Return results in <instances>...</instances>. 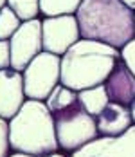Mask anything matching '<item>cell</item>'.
Returning <instances> with one entry per match:
<instances>
[{
    "mask_svg": "<svg viewBox=\"0 0 135 157\" xmlns=\"http://www.w3.org/2000/svg\"><path fill=\"white\" fill-rule=\"evenodd\" d=\"M25 101L24 74L11 67L0 69V117L11 119Z\"/></svg>",
    "mask_w": 135,
    "mask_h": 157,
    "instance_id": "cell-9",
    "label": "cell"
},
{
    "mask_svg": "<svg viewBox=\"0 0 135 157\" xmlns=\"http://www.w3.org/2000/svg\"><path fill=\"white\" fill-rule=\"evenodd\" d=\"M77 101H79L77 90H72V89L65 87L63 83H58V85L52 89V92L49 94V98L45 99V105L49 107L51 114H56V112L67 109V107L74 105Z\"/></svg>",
    "mask_w": 135,
    "mask_h": 157,
    "instance_id": "cell-13",
    "label": "cell"
},
{
    "mask_svg": "<svg viewBox=\"0 0 135 157\" xmlns=\"http://www.w3.org/2000/svg\"><path fill=\"white\" fill-rule=\"evenodd\" d=\"M9 157H65L60 152H54V154H49V155H32V154H24V152H15Z\"/></svg>",
    "mask_w": 135,
    "mask_h": 157,
    "instance_id": "cell-20",
    "label": "cell"
},
{
    "mask_svg": "<svg viewBox=\"0 0 135 157\" xmlns=\"http://www.w3.org/2000/svg\"><path fill=\"white\" fill-rule=\"evenodd\" d=\"M77 96H79V103L83 105V109L87 110L88 114H92L94 117L110 103L108 94H106V89H105L103 83L101 85H96V87H90V89L77 90Z\"/></svg>",
    "mask_w": 135,
    "mask_h": 157,
    "instance_id": "cell-12",
    "label": "cell"
},
{
    "mask_svg": "<svg viewBox=\"0 0 135 157\" xmlns=\"http://www.w3.org/2000/svg\"><path fill=\"white\" fill-rule=\"evenodd\" d=\"M7 6L20 16L22 22L40 15V0H7Z\"/></svg>",
    "mask_w": 135,
    "mask_h": 157,
    "instance_id": "cell-16",
    "label": "cell"
},
{
    "mask_svg": "<svg viewBox=\"0 0 135 157\" xmlns=\"http://www.w3.org/2000/svg\"><path fill=\"white\" fill-rule=\"evenodd\" d=\"M79 38H81V33H79L76 15L45 16L42 20L43 51H49V52H54V54L61 56Z\"/></svg>",
    "mask_w": 135,
    "mask_h": 157,
    "instance_id": "cell-7",
    "label": "cell"
},
{
    "mask_svg": "<svg viewBox=\"0 0 135 157\" xmlns=\"http://www.w3.org/2000/svg\"><path fill=\"white\" fill-rule=\"evenodd\" d=\"M119 58V49L103 42L79 38L72 47L61 54L60 83L72 90L101 85L106 81Z\"/></svg>",
    "mask_w": 135,
    "mask_h": 157,
    "instance_id": "cell-2",
    "label": "cell"
},
{
    "mask_svg": "<svg viewBox=\"0 0 135 157\" xmlns=\"http://www.w3.org/2000/svg\"><path fill=\"white\" fill-rule=\"evenodd\" d=\"M70 157H135V125L115 137L97 136Z\"/></svg>",
    "mask_w": 135,
    "mask_h": 157,
    "instance_id": "cell-8",
    "label": "cell"
},
{
    "mask_svg": "<svg viewBox=\"0 0 135 157\" xmlns=\"http://www.w3.org/2000/svg\"><path fill=\"white\" fill-rule=\"evenodd\" d=\"M52 116H54L56 137L60 143V148L70 154L99 136L96 117L83 109L79 101Z\"/></svg>",
    "mask_w": 135,
    "mask_h": 157,
    "instance_id": "cell-4",
    "label": "cell"
},
{
    "mask_svg": "<svg viewBox=\"0 0 135 157\" xmlns=\"http://www.w3.org/2000/svg\"><path fill=\"white\" fill-rule=\"evenodd\" d=\"M9 123L7 119L0 117V157H9Z\"/></svg>",
    "mask_w": 135,
    "mask_h": 157,
    "instance_id": "cell-17",
    "label": "cell"
},
{
    "mask_svg": "<svg viewBox=\"0 0 135 157\" xmlns=\"http://www.w3.org/2000/svg\"><path fill=\"white\" fill-rule=\"evenodd\" d=\"M11 44V69L24 72L29 62L43 51L42 40V20H24L16 33L9 38Z\"/></svg>",
    "mask_w": 135,
    "mask_h": 157,
    "instance_id": "cell-6",
    "label": "cell"
},
{
    "mask_svg": "<svg viewBox=\"0 0 135 157\" xmlns=\"http://www.w3.org/2000/svg\"><path fill=\"white\" fill-rule=\"evenodd\" d=\"M22 74L25 98L45 101L52 92V89L60 83L61 56L49 51H42L31 60Z\"/></svg>",
    "mask_w": 135,
    "mask_h": 157,
    "instance_id": "cell-5",
    "label": "cell"
},
{
    "mask_svg": "<svg viewBox=\"0 0 135 157\" xmlns=\"http://www.w3.org/2000/svg\"><path fill=\"white\" fill-rule=\"evenodd\" d=\"M121 58H122V62L128 65V69L135 74V36L126 45L121 47Z\"/></svg>",
    "mask_w": 135,
    "mask_h": 157,
    "instance_id": "cell-18",
    "label": "cell"
},
{
    "mask_svg": "<svg viewBox=\"0 0 135 157\" xmlns=\"http://www.w3.org/2000/svg\"><path fill=\"white\" fill-rule=\"evenodd\" d=\"M106 89L108 99L114 103L128 105L133 101L135 98V74L128 69V65L122 62V58L117 60L114 65L112 72L108 74L106 81L103 83Z\"/></svg>",
    "mask_w": 135,
    "mask_h": 157,
    "instance_id": "cell-10",
    "label": "cell"
},
{
    "mask_svg": "<svg viewBox=\"0 0 135 157\" xmlns=\"http://www.w3.org/2000/svg\"><path fill=\"white\" fill-rule=\"evenodd\" d=\"M122 2H124V4H126L128 7H132V9L135 11V0H122Z\"/></svg>",
    "mask_w": 135,
    "mask_h": 157,
    "instance_id": "cell-22",
    "label": "cell"
},
{
    "mask_svg": "<svg viewBox=\"0 0 135 157\" xmlns=\"http://www.w3.org/2000/svg\"><path fill=\"white\" fill-rule=\"evenodd\" d=\"M4 6H7V0H0V9H2Z\"/></svg>",
    "mask_w": 135,
    "mask_h": 157,
    "instance_id": "cell-23",
    "label": "cell"
},
{
    "mask_svg": "<svg viewBox=\"0 0 135 157\" xmlns=\"http://www.w3.org/2000/svg\"><path fill=\"white\" fill-rule=\"evenodd\" d=\"M81 0H40V13L43 16L74 15Z\"/></svg>",
    "mask_w": 135,
    "mask_h": 157,
    "instance_id": "cell-14",
    "label": "cell"
},
{
    "mask_svg": "<svg viewBox=\"0 0 135 157\" xmlns=\"http://www.w3.org/2000/svg\"><path fill=\"white\" fill-rule=\"evenodd\" d=\"M7 123L11 150L32 155H49L58 152L60 143L56 137L54 116L45 101L27 98Z\"/></svg>",
    "mask_w": 135,
    "mask_h": 157,
    "instance_id": "cell-3",
    "label": "cell"
},
{
    "mask_svg": "<svg viewBox=\"0 0 135 157\" xmlns=\"http://www.w3.org/2000/svg\"><path fill=\"white\" fill-rule=\"evenodd\" d=\"M11 67V44L9 40H0V69Z\"/></svg>",
    "mask_w": 135,
    "mask_h": 157,
    "instance_id": "cell-19",
    "label": "cell"
},
{
    "mask_svg": "<svg viewBox=\"0 0 135 157\" xmlns=\"http://www.w3.org/2000/svg\"><path fill=\"white\" fill-rule=\"evenodd\" d=\"M96 125H97V134L99 136H108V137L121 136L122 132H126L133 125L130 107L110 101L105 109L96 116Z\"/></svg>",
    "mask_w": 135,
    "mask_h": 157,
    "instance_id": "cell-11",
    "label": "cell"
},
{
    "mask_svg": "<svg viewBox=\"0 0 135 157\" xmlns=\"http://www.w3.org/2000/svg\"><path fill=\"white\" fill-rule=\"evenodd\" d=\"M22 20L9 6H4L0 9V40H9L16 29L20 27Z\"/></svg>",
    "mask_w": 135,
    "mask_h": 157,
    "instance_id": "cell-15",
    "label": "cell"
},
{
    "mask_svg": "<svg viewBox=\"0 0 135 157\" xmlns=\"http://www.w3.org/2000/svg\"><path fill=\"white\" fill-rule=\"evenodd\" d=\"M130 112H132V119H133V125H135V98H133V101L130 103Z\"/></svg>",
    "mask_w": 135,
    "mask_h": 157,
    "instance_id": "cell-21",
    "label": "cell"
},
{
    "mask_svg": "<svg viewBox=\"0 0 135 157\" xmlns=\"http://www.w3.org/2000/svg\"><path fill=\"white\" fill-rule=\"evenodd\" d=\"M74 15L81 38L121 51L135 36V11L122 0H81Z\"/></svg>",
    "mask_w": 135,
    "mask_h": 157,
    "instance_id": "cell-1",
    "label": "cell"
}]
</instances>
